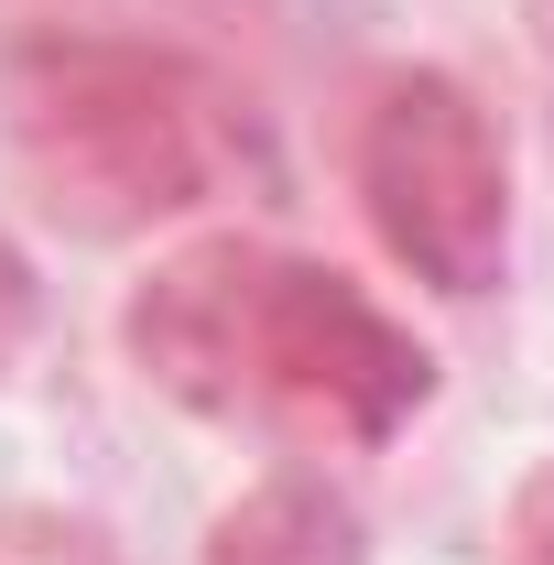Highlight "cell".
I'll list each match as a JSON object with an SVG mask.
<instances>
[{
    "instance_id": "obj_5",
    "label": "cell",
    "mask_w": 554,
    "mask_h": 565,
    "mask_svg": "<svg viewBox=\"0 0 554 565\" xmlns=\"http://www.w3.org/2000/svg\"><path fill=\"white\" fill-rule=\"evenodd\" d=\"M500 565H554V457H533L500 500Z\"/></svg>"
},
{
    "instance_id": "obj_2",
    "label": "cell",
    "mask_w": 554,
    "mask_h": 565,
    "mask_svg": "<svg viewBox=\"0 0 554 565\" xmlns=\"http://www.w3.org/2000/svg\"><path fill=\"white\" fill-rule=\"evenodd\" d=\"M0 141L66 228L152 239L228 196L251 120L196 55L55 22L0 55Z\"/></svg>"
},
{
    "instance_id": "obj_3",
    "label": "cell",
    "mask_w": 554,
    "mask_h": 565,
    "mask_svg": "<svg viewBox=\"0 0 554 565\" xmlns=\"http://www.w3.org/2000/svg\"><path fill=\"white\" fill-rule=\"evenodd\" d=\"M348 185L392 273H414L446 305H489L511 282L522 196H511V141L489 98L446 66H381L348 120Z\"/></svg>"
},
{
    "instance_id": "obj_4",
    "label": "cell",
    "mask_w": 554,
    "mask_h": 565,
    "mask_svg": "<svg viewBox=\"0 0 554 565\" xmlns=\"http://www.w3.org/2000/svg\"><path fill=\"white\" fill-rule=\"evenodd\" d=\"M196 565H370V522L327 468H262L207 511Z\"/></svg>"
},
{
    "instance_id": "obj_6",
    "label": "cell",
    "mask_w": 554,
    "mask_h": 565,
    "mask_svg": "<svg viewBox=\"0 0 554 565\" xmlns=\"http://www.w3.org/2000/svg\"><path fill=\"white\" fill-rule=\"evenodd\" d=\"M33 327H44V273H33V250H22V239L0 228V381L22 370Z\"/></svg>"
},
{
    "instance_id": "obj_1",
    "label": "cell",
    "mask_w": 554,
    "mask_h": 565,
    "mask_svg": "<svg viewBox=\"0 0 554 565\" xmlns=\"http://www.w3.org/2000/svg\"><path fill=\"white\" fill-rule=\"evenodd\" d=\"M120 359L141 392L228 435L392 446L435 403V349L359 273L262 228H185L120 294Z\"/></svg>"
},
{
    "instance_id": "obj_7",
    "label": "cell",
    "mask_w": 554,
    "mask_h": 565,
    "mask_svg": "<svg viewBox=\"0 0 554 565\" xmlns=\"http://www.w3.org/2000/svg\"><path fill=\"white\" fill-rule=\"evenodd\" d=\"M522 44H533V55L554 66V0H522Z\"/></svg>"
}]
</instances>
